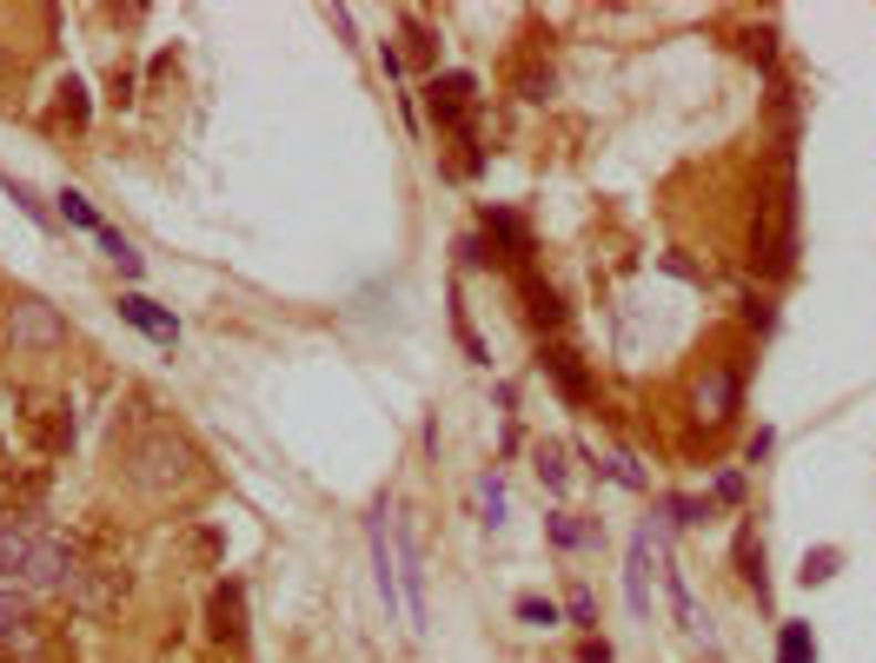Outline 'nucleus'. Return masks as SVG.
<instances>
[{"mask_svg": "<svg viewBox=\"0 0 876 663\" xmlns=\"http://www.w3.org/2000/svg\"><path fill=\"white\" fill-rule=\"evenodd\" d=\"M126 485L133 491H146V498H173V491H186L193 485V472H199V452L179 438V432H166V425H153V432H140L133 445H126Z\"/></svg>", "mask_w": 876, "mask_h": 663, "instance_id": "1", "label": "nucleus"}, {"mask_svg": "<svg viewBox=\"0 0 876 663\" xmlns=\"http://www.w3.org/2000/svg\"><path fill=\"white\" fill-rule=\"evenodd\" d=\"M791 219H797V206H791V179L771 193V206H764V219H758V232H751V259H758V272L764 279H784L791 272Z\"/></svg>", "mask_w": 876, "mask_h": 663, "instance_id": "2", "label": "nucleus"}, {"mask_svg": "<svg viewBox=\"0 0 876 663\" xmlns=\"http://www.w3.org/2000/svg\"><path fill=\"white\" fill-rule=\"evenodd\" d=\"M7 339H13L20 352H60V345H66V319H60V305H47V299H13V305H7Z\"/></svg>", "mask_w": 876, "mask_h": 663, "instance_id": "3", "label": "nucleus"}, {"mask_svg": "<svg viewBox=\"0 0 876 663\" xmlns=\"http://www.w3.org/2000/svg\"><path fill=\"white\" fill-rule=\"evenodd\" d=\"M73 584H80L73 551H66V545H53V538H40V545H33V558H27V571H20V591H27V598H53V591H73Z\"/></svg>", "mask_w": 876, "mask_h": 663, "instance_id": "4", "label": "nucleus"}, {"mask_svg": "<svg viewBox=\"0 0 876 663\" xmlns=\"http://www.w3.org/2000/svg\"><path fill=\"white\" fill-rule=\"evenodd\" d=\"M206 631H213L219 644H239V638H246V584L226 578V584L213 591V604H206Z\"/></svg>", "mask_w": 876, "mask_h": 663, "instance_id": "5", "label": "nucleus"}, {"mask_svg": "<svg viewBox=\"0 0 876 663\" xmlns=\"http://www.w3.org/2000/svg\"><path fill=\"white\" fill-rule=\"evenodd\" d=\"M425 106H432L439 126H465V113H472V73H445V80H432V86H425Z\"/></svg>", "mask_w": 876, "mask_h": 663, "instance_id": "6", "label": "nucleus"}, {"mask_svg": "<svg viewBox=\"0 0 876 663\" xmlns=\"http://www.w3.org/2000/svg\"><path fill=\"white\" fill-rule=\"evenodd\" d=\"M120 319H126V325H140V332H146V339H159V345H179V319H173V312H159L146 292H126V299H120Z\"/></svg>", "mask_w": 876, "mask_h": 663, "instance_id": "7", "label": "nucleus"}, {"mask_svg": "<svg viewBox=\"0 0 876 663\" xmlns=\"http://www.w3.org/2000/svg\"><path fill=\"white\" fill-rule=\"evenodd\" d=\"M0 644H40V624H33V598L13 584V591H0Z\"/></svg>", "mask_w": 876, "mask_h": 663, "instance_id": "8", "label": "nucleus"}, {"mask_svg": "<svg viewBox=\"0 0 876 663\" xmlns=\"http://www.w3.org/2000/svg\"><path fill=\"white\" fill-rule=\"evenodd\" d=\"M731 405H738V372H724V365H718V372L698 385V418H704V425H724V418H731Z\"/></svg>", "mask_w": 876, "mask_h": 663, "instance_id": "9", "label": "nucleus"}, {"mask_svg": "<svg viewBox=\"0 0 876 663\" xmlns=\"http://www.w3.org/2000/svg\"><path fill=\"white\" fill-rule=\"evenodd\" d=\"M73 598H80V611H106V604L126 598V571H80Z\"/></svg>", "mask_w": 876, "mask_h": 663, "instance_id": "10", "label": "nucleus"}, {"mask_svg": "<svg viewBox=\"0 0 876 663\" xmlns=\"http://www.w3.org/2000/svg\"><path fill=\"white\" fill-rule=\"evenodd\" d=\"M545 372L558 379V392H565L571 405H585V398H591V379H585V365H578V352H565V345H552V352H545Z\"/></svg>", "mask_w": 876, "mask_h": 663, "instance_id": "11", "label": "nucleus"}, {"mask_svg": "<svg viewBox=\"0 0 876 663\" xmlns=\"http://www.w3.org/2000/svg\"><path fill=\"white\" fill-rule=\"evenodd\" d=\"M33 531L27 525H0V578H13L20 584V571H27V558H33Z\"/></svg>", "mask_w": 876, "mask_h": 663, "instance_id": "12", "label": "nucleus"}, {"mask_svg": "<svg viewBox=\"0 0 876 663\" xmlns=\"http://www.w3.org/2000/svg\"><path fill=\"white\" fill-rule=\"evenodd\" d=\"M738 571H744V584L758 591V604H771V584H764V545H758V531H751V525L738 531Z\"/></svg>", "mask_w": 876, "mask_h": 663, "instance_id": "13", "label": "nucleus"}, {"mask_svg": "<svg viewBox=\"0 0 876 663\" xmlns=\"http://www.w3.org/2000/svg\"><path fill=\"white\" fill-rule=\"evenodd\" d=\"M53 199H60V219H66V226H80V232H93V239H100V213H93V199H86L80 186H60Z\"/></svg>", "mask_w": 876, "mask_h": 663, "instance_id": "14", "label": "nucleus"}, {"mask_svg": "<svg viewBox=\"0 0 876 663\" xmlns=\"http://www.w3.org/2000/svg\"><path fill=\"white\" fill-rule=\"evenodd\" d=\"M671 611H678V624L691 631V638H711V624H704V611H698V598L684 591V578L671 571Z\"/></svg>", "mask_w": 876, "mask_h": 663, "instance_id": "15", "label": "nucleus"}, {"mask_svg": "<svg viewBox=\"0 0 876 663\" xmlns=\"http://www.w3.org/2000/svg\"><path fill=\"white\" fill-rule=\"evenodd\" d=\"M100 252H106V259H113V266H120L126 279H140V266H146V259L133 252V239H120L113 226H100Z\"/></svg>", "mask_w": 876, "mask_h": 663, "instance_id": "16", "label": "nucleus"}, {"mask_svg": "<svg viewBox=\"0 0 876 663\" xmlns=\"http://www.w3.org/2000/svg\"><path fill=\"white\" fill-rule=\"evenodd\" d=\"M645 571H651V531L631 545V571H625V584H631V604H638V611L651 604V591H645Z\"/></svg>", "mask_w": 876, "mask_h": 663, "instance_id": "17", "label": "nucleus"}, {"mask_svg": "<svg viewBox=\"0 0 876 663\" xmlns=\"http://www.w3.org/2000/svg\"><path fill=\"white\" fill-rule=\"evenodd\" d=\"M7 199H13V206H20V213L33 219V226H53V213H47V199H40V193H33L27 179H13V173H7Z\"/></svg>", "mask_w": 876, "mask_h": 663, "instance_id": "18", "label": "nucleus"}, {"mask_svg": "<svg viewBox=\"0 0 876 663\" xmlns=\"http://www.w3.org/2000/svg\"><path fill=\"white\" fill-rule=\"evenodd\" d=\"M777 663H817V644H811L804 624H784V651H777Z\"/></svg>", "mask_w": 876, "mask_h": 663, "instance_id": "19", "label": "nucleus"}, {"mask_svg": "<svg viewBox=\"0 0 876 663\" xmlns=\"http://www.w3.org/2000/svg\"><path fill=\"white\" fill-rule=\"evenodd\" d=\"M525 299H532V325H558V319H565V305H558V292H552V286H532Z\"/></svg>", "mask_w": 876, "mask_h": 663, "instance_id": "20", "label": "nucleus"}, {"mask_svg": "<svg viewBox=\"0 0 876 663\" xmlns=\"http://www.w3.org/2000/svg\"><path fill=\"white\" fill-rule=\"evenodd\" d=\"M518 624L552 631V624H558V604H552V598H518Z\"/></svg>", "mask_w": 876, "mask_h": 663, "instance_id": "21", "label": "nucleus"}, {"mask_svg": "<svg viewBox=\"0 0 876 663\" xmlns=\"http://www.w3.org/2000/svg\"><path fill=\"white\" fill-rule=\"evenodd\" d=\"M538 478H545L552 491L565 485V452H558V445H538Z\"/></svg>", "mask_w": 876, "mask_h": 663, "instance_id": "22", "label": "nucleus"}, {"mask_svg": "<svg viewBox=\"0 0 876 663\" xmlns=\"http://www.w3.org/2000/svg\"><path fill=\"white\" fill-rule=\"evenodd\" d=\"M478 505H485V525H505V485H498V478L478 485Z\"/></svg>", "mask_w": 876, "mask_h": 663, "instance_id": "23", "label": "nucleus"}, {"mask_svg": "<svg viewBox=\"0 0 876 663\" xmlns=\"http://www.w3.org/2000/svg\"><path fill=\"white\" fill-rule=\"evenodd\" d=\"M824 578H837V551H831V545L804 558V584H824Z\"/></svg>", "mask_w": 876, "mask_h": 663, "instance_id": "24", "label": "nucleus"}, {"mask_svg": "<svg viewBox=\"0 0 876 663\" xmlns=\"http://www.w3.org/2000/svg\"><path fill=\"white\" fill-rule=\"evenodd\" d=\"M60 106H66V120H73V126H86V86H80V80H66V86H60Z\"/></svg>", "mask_w": 876, "mask_h": 663, "instance_id": "25", "label": "nucleus"}, {"mask_svg": "<svg viewBox=\"0 0 876 663\" xmlns=\"http://www.w3.org/2000/svg\"><path fill=\"white\" fill-rule=\"evenodd\" d=\"M565 611H571V624H585V631L598 624V598H591V591H571V598H565Z\"/></svg>", "mask_w": 876, "mask_h": 663, "instance_id": "26", "label": "nucleus"}, {"mask_svg": "<svg viewBox=\"0 0 876 663\" xmlns=\"http://www.w3.org/2000/svg\"><path fill=\"white\" fill-rule=\"evenodd\" d=\"M664 511H671V525H704V505L698 498H671Z\"/></svg>", "mask_w": 876, "mask_h": 663, "instance_id": "27", "label": "nucleus"}, {"mask_svg": "<svg viewBox=\"0 0 876 663\" xmlns=\"http://www.w3.org/2000/svg\"><path fill=\"white\" fill-rule=\"evenodd\" d=\"M611 478H618V485H631V491H638V485H645V472H638V465H631V458H625V452H618V458H611Z\"/></svg>", "mask_w": 876, "mask_h": 663, "instance_id": "28", "label": "nucleus"}, {"mask_svg": "<svg viewBox=\"0 0 876 663\" xmlns=\"http://www.w3.org/2000/svg\"><path fill=\"white\" fill-rule=\"evenodd\" d=\"M718 498H724V505H738V498H744V478H738V472H724V478H718Z\"/></svg>", "mask_w": 876, "mask_h": 663, "instance_id": "29", "label": "nucleus"}, {"mask_svg": "<svg viewBox=\"0 0 876 663\" xmlns=\"http://www.w3.org/2000/svg\"><path fill=\"white\" fill-rule=\"evenodd\" d=\"M744 319L751 325H771V299H744Z\"/></svg>", "mask_w": 876, "mask_h": 663, "instance_id": "30", "label": "nucleus"}, {"mask_svg": "<svg viewBox=\"0 0 876 663\" xmlns=\"http://www.w3.org/2000/svg\"><path fill=\"white\" fill-rule=\"evenodd\" d=\"M585 663H611V644L605 638H585Z\"/></svg>", "mask_w": 876, "mask_h": 663, "instance_id": "31", "label": "nucleus"}]
</instances>
